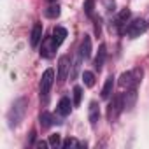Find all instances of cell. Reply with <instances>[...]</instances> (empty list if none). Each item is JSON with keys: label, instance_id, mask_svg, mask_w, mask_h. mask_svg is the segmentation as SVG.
Wrapping results in <instances>:
<instances>
[{"label": "cell", "instance_id": "obj_1", "mask_svg": "<svg viewBox=\"0 0 149 149\" xmlns=\"http://www.w3.org/2000/svg\"><path fill=\"white\" fill-rule=\"evenodd\" d=\"M26 105H28V100H26V98H18V100L11 105L9 112H7L9 128H16V126L21 123V119H23V116H25V112H26Z\"/></svg>", "mask_w": 149, "mask_h": 149}, {"label": "cell", "instance_id": "obj_2", "mask_svg": "<svg viewBox=\"0 0 149 149\" xmlns=\"http://www.w3.org/2000/svg\"><path fill=\"white\" fill-rule=\"evenodd\" d=\"M142 76H144V70L140 67H137L133 70H128V72H123L119 76V86L126 88V90L137 88L140 84V81H142Z\"/></svg>", "mask_w": 149, "mask_h": 149}, {"label": "cell", "instance_id": "obj_3", "mask_svg": "<svg viewBox=\"0 0 149 149\" xmlns=\"http://www.w3.org/2000/svg\"><path fill=\"white\" fill-rule=\"evenodd\" d=\"M53 83H54V70H53V68H47V70L42 74V77H40V86H39V90H40V98L47 100V95H49V91H51Z\"/></svg>", "mask_w": 149, "mask_h": 149}, {"label": "cell", "instance_id": "obj_4", "mask_svg": "<svg viewBox=\"0 0 149 149\" xmlns=\"http://www.w3.org/2000/svg\"><path fill=\"white\" fill-rule=\"evenodd\" d=\"M125 111V104H123V95H116L112 98V102L109 104V109H107V118L111 121H116L119 118V114Z\"/></svg>", "mask_w": 149, "mask_h": 149}, {"label": "cell", "instance_id": "obj_5", "mask_svg": "<svg viewBox=\"0 0 149 149\" xmlns=\"http://www.w3.org/2000/svg\"><path fill=\"white\" fill-rule=\"evenodd\" d=\"M147 30V23L144 21V19H133L132 23H128V26H126V35L130 37V39H137V37H140L144 32Z\"/></svg>", "mask_w": 149, "mask_h": 149}, {"label": "cell", "instance_id": "obj_6", "mask_svg": "<svg viewBox=\"0 0 149 149\" xmlns=\"http://www.w3.org/2000/svg\"><path fill=\"white\" fill-rule=\"evenodd\" d=\"M68 70H70V60H68L67 54H63V56H60V60H58V81H60V83H63V81L67 79Z\"/></svg>", "mask_w": 149, "mask_h": 149}, {"label": "cell", "instance_id": "obj_7", "mask_svg": "<svg viewBox=\"0 0 149 149\" xmlns=\"http://www.w3.org/2000/svg\"><path fill=\"white\" fill-rule=\"evenodd\" d=\"M128 18H130V9H123V11L116 16V19H114V28H116L119 33H123V32L126 30V21H128Z\"/></svg>", "mask_w": 149, "mask_h": 149}, {"label": "cell", "instance_id": "obj_8", "mask_svg": "<svg viewBox=\"0 0 149 149\" xmlns=\"http://www.w3.org/2000/svg\"><path fill=\"white\" fill-rule=\"evenodd\" d=\"M56 47H58V46L54 44L53 37L44 39V40H42V47H40V56H44V58H51L53 53L56 51Z\"/></svg>", "mask_w": 149, "mask_h": 149}, {"label": "cell", "instance_id": "obj_9", "mask_svg": "<svg viewBox=\"0 0 149 149\" xmlns=\"http://www.w3.org/2000/svg\"><path fill=\"white\" fill-rule=\"evenodd\" d=\"M42 32H44L42 23H35L33 28H32V33H30V44H32V47L39 46V42L42 40Z\"/></svg>", "mask_w": 149, "mask_h": 149}, {"label": "cell", "instance_id": "obj_10", "mask_svg": "<svg viewBox=\"0 0 149 149\" xmlns=\"http://www.w3.org/2000/svg\"><path fill=\"white\" fill-rule=\"evenodd\" d=\"M137 102V88H132V90H126V93L123 95V104H125V109L126 111H132L133 105Z\"/></svg>", "mask_w": 149, "mask_h": 149}, {"label": "cell", "instance_id": "obj_11", "mask_svg": "<svg viewBox=\"0 0 149 149\" xmlns=\"http://www.w3.org/2000/svg\"><path fill=\"white\" fill-rule=\"evenodd\" d=\"M88 118H90V123L91 126H97L98 119H100V107H98V102H90V107H88Z\"/></svg>", "mask_w": 149, "mask_h": 149}, {"label": "cell", "instance_id": "obj_12", "mask_svg": "<svg viewBox=\"0 0 149 149\" xmlns=\"http://www.w3.org/2000/svg\"><path fill=\"white\" fill-rule=\"evenodd\" d=\"M79 54H81L84 60H88V58L91 56V37H90V35H84V37H83L81 46H79Z\"/></svg>", "mask_w": 149, "mask_h": 149}, {"label": "cell", "instance_id": "obj_13", "mask_svg": "<svg viewBox=\"0 0 149 149\" xmlns=\"http://www.w3.org/2000/svg\"><path fill=\"white\" fill-rule=\"evenodd\" d=\"M51 37H53V40H54L56 46H61L63 40L67 39V30L63 26H56V28H53V35Z\"/></svg>", "mask_w": 149, "mask_h": 149}, {"label": "cell", "instance_id": "obj_14", "mask_svg": "<svg viewBox=\"0 0 149 149\" xmlns=\"http://www.w3.org/2000/svg\"><path fill=\"white\" fill-rule=\"evenodd\" d=\"M105 58H107L105 44H100V47H98V54L95 56V68H97V70H102V67H104V63H105Z\"/></svg>", "mask_w": 149, "mask_h": 149}, {"label": "cell", "instance_id": "obj_15", "mask_svg": "<svg viewBox=\"0 0 149 149\" xmlns=\"http://www.w3.org/2000/svg\"><path fill=\"white\" fill-rule=\"evenodd\" d=\"M70 109H72L70 98H68V97H63V98L58 102V114H60V116H68V114H70Z\"/></svg>", "mask_w": 149, "mask_h": 149}, {"label": "cell", "instance_id": "obj_16", "mask_svg": "<svg viewBox=\"0 0 149 149\" xmlns=\"http://www.w3.org/2000/svg\"><path fill=\"white\" fill-rule=\"evenodd\" d=\"M112 90H114V77H112V76H109V77L105 79V84H104V88H102V98H104V100L111 98V95H112Z\"/></svg>", "mask_w": 149, "mask_h": 149}, {"label": "cell", "instance_id": "obj_17", "mask_svg": "<svg viewBox=\"0 0 149 149\" xmlns=\"http://www.w3.org/2000/svg\"><path fill=\"white\" fill-rule=\"evenodd\" d=\"M53 123H56V121H54V118H53L47 111H44V112L40 114V126H42L44 130H47Z\"/></svg>", "mask_w": 149, "mask_h": 149}, {"label": "cell", "instance_id": "obj_18", "mask_svg": "<svg viewBox=\"0 0 149 149\" xmlns=\"http://www.w3.org/2000/svg\"><path fill=\"white\" fill-rule=\"evenodd\" d=\"M83 81H84V86L86 88H93L95 86V74L90 72V70H84L83 72Z\"/></svg>", "mask_w": 149, "mask_h": 149}, {"label": "cell", "instance_id": "obj_19", "mask_svg": "<svg viewBox=\"0 0 149 149\" xmlns=\"http://www.w3.org/2000/svg\"><path fill=\"white\" fill-rule=\"evenodd\" d=\"M46 16L51 18V19L58 18V16H60V6H58V4H51V6L46 9Z\"/></svg>", "mask_w": 149, "mask_h": 149}, {"label": "cell", "instance_id": "obj_20", "mask_svg": "<svg viewBox=\"0 0 149 149\" xmlns=\"http://www.w3.org/2000/svg\"><path fill=\"white\" fill-rule=\"evenodd\" d=\"M83 146H86V144H83V142H79L77 139H67V140H63V144H61V147H65V149H68V147H83Z\"/></svg>", "mask_w": 149, "mask_h": 149}, {"label": "cell", "instance_id": "obj_21", "mask_svg": "<svg viewBox=\"0 0 149 149\" xmlns=\"http://www.w3.org/2000/svg\"><path fill=\"white\" fill-rule=\"evenodd\" d=\"M81 98H83V88L76 86V88H74V105H76V107L81 104Z\"/></svg>", "mask_w": 149, "mask_h": 149}, {"label": "cell", "instance_id": "obj_22", "mask_svg": "<svg viewBox=\"0 0 149 149\" xmlns=\"http://www.w3.org/2000/svg\"><path fill=\"white\" fill-rule=\"evenodd\" d=\"M81 58H83V56L79 54V56L76 58V61H74V65H72V72H70V77H72V79H76V77H77V72H79V65H81Z\"/></svg>", "mask_w": 149, "mask_h": 149}, {"label": "cell", "instance_id": "obj_23", "mask_svg": "<svg viewBox=\"0 0 149 149\" xmlns=\"http://www.w3.org/2000/svg\"><path fill=\"white\" fill-rule=\"evenodd\" d=\"M93 9H95V0H84V13L86 16H93Z\"/></svg>", "mask_w": 149, "mask_h": 149}, {"label": "cell", "instance_id": "obj_24", "mask_svg": "<svg viewBox=\"0 0 149 149\" xmlns=\"http://www.w3.org/2000/svg\"><path fill=\"white\" fill-rule=\"evenodd\" d=\"M63 142H61V137L58 135V133H54V135H51L49 137V146L51 147H58V146H61Z\"/></svg>", "mask_w": 149, "mask_h": 149}, {"label": "cell", "instance_id": "obj_25", "mask_svg": "<svg viewBox=\"0 0 149 149\" xmlns=\"http://www.w3.org/2000/svg\"><path fill=\"white\" fill-rule=\"evenodd\" d=\"M104 4H105V9H107L109 13L114 11V6H116V4H114V0H104Z\"/></svg>", "mask_w": 149, "mask_h": 149}, {"label": "cell", "instance_id": "obj_26", "mask_svg": "<svg viewBox=\"0 0 149 149\" xmlns=\"http://www.w3.org/2000/svg\"><path fill=\"white\" fill-rule=\"evenodd\" d=\"M47 146H49V142H44V140H40V142L35 144V147H47Z\"/></svg>", "mask_w": 149, "mask_h": 149}]
</instances>
